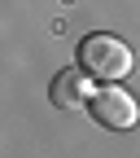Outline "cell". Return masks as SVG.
Listing matches in <instances>:
<instances>
[{"instance_id":"6da1fadb","label":"cell","mask_w":140,"mask_h":158,"mask_svg":"<svg viewBox=\"0 0 140 158\" xmlns=\"http://www.w3.org/2000/svg\"><path fill=\"white\" fill-rule=\"evenodd\" d=\"M79 66H83L92 79H101V84H118V79L136 66V53L118 35L96 31V35H88L83 44H79Z\"/></svg>"},{"instance_id":"7a4b0ae2","label":"cell","mask_w":140,"mask_h":158,"mask_svg":"<svg viewBox=\"0 0 140 158\" xmlns=\"http://www.w3.org/2000/svg\"><path fill=\"white\" fill-rule=\"evenodd\" d=\"M88 110H92L96 123L110 127V132H131L140 123V101L127 88H118V84H101V92H92Z\"/></svg>"},{"instance_id":"3957f363","label":"cell","mask_w":140,"mask_h":158,"mask_svg":"<svg viewBox=\"0 0 140 158\" xmlns=\"http://www.w3.org/2000/svg\"><path fill=\"white\" fill-rule=\"evenodd\" d=\"M92 75L79 66V70H62V75H53V88H48V101L57 110H74V106H88L92 101Z\"/></svg>"}]
</instances>
